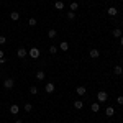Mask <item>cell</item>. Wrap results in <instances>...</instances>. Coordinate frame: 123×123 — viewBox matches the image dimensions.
Here are the masks:
<instances>
[{
    "instance_id": "cell-1",
    "label": "cell",
    "mask_w": 123,
    "mask_h": 123,
    "mask_svg": "<svg viewBox=\"0 0 123 123\" xmlns=\"http://www.w3.org/2000/svg\"><path fill=\"white\" fill-rule=\"evenodd\" d=\"M28 54L33 57V59H38V57H39V49H38V48H31Z\"/></svg>"
},
{
    "instance_id": "cell-2",
    "label": "cell",
    "mask_w": 123,
    "mask_h": 123,
    "mask_svg": "<svg viewBox=\"0 0 123 123\" xmlns=\"http://www.w3.org/2000/svg\"><path fill=\"white\" fill-rule=\"evenodd\" d=\"M107 98H108V95H107V92H104V90H100V92L97 94V100H98V102H105Z\"/></svg>"
},
{
    "instance_id": "cell-3",
    "label": "cell",
    "mask_w": 123,
    "mask_h": 123,
    "mask_svg": "<svg viewBox=\"0 0 123 123\" xmlns=\"http://www.w3.org/2000/svg\"><path fill=\"white\" fill-rule=\"evenodd\" d=\"M13 84H15V82H13V79H10V77H8V79H5V82H3V87L10 90V89H13Z\"/></svg>"
},
{
    "instance_id": "cell-4",
    "label": "cell",
    "mask_w": 123,
    "mask_h": 123,
    "mask_svg": "<svg viewBox=\"0 0 123 123\" xmlns=\"http://www.w3.org/2000/svg\"><path fill=\"white\" fill-rule=\"evenodd\" d=\"M89 56L92 57V59H97V57L100 56V51H98V49H90V51H89Z\"/></svg>"
},
{
    "instance_id": "cell-5",
    "label": "cell",
    "mask_w": 123,
    "mask_h": 123,
    "mask_svg": "<svg viewBox=\"0 0 123 123\" xmlns=\"http://www.w3.org/2000/svg\"><path fill=\"white\" fill-rule=\"evenodd\" d=\"M44 90H46L48 94H53V92H54V84H53V82H48L46 87H44Z\"/></svg>"
},
{
    "instance_id": "cell-6",
    "label": "cell",
    "mask_w": 123,
    "mask_h": 123,
    "mask_svg": "<svg viewBox=\"0 0 123 123\" xmlns=\"http://www.w3.org/2000/svg\"><path fill=\"white\" fill-rule=\"evenodd\" d=\"M107 12H108V15H110V17H117V15H118V8H117V7H110Z\"/></svg>"
},
{
    "instance_id": "cell-7",
    "label": "cell",
    "mask_w": 123,
    "mask_h": 123,
    "mask_svg": "<svg viewBox=\"0 0 123 123\" xmlns=\"http://www.w3.org/2000/svg\"><path fill=\"white\" fill-rule=\"evenodd\" d=\"M17 54H18V57H26V49L25 48H18Z\"/></svg>"
},
{
    "instance_id": "cell-8",
    "label": "cell",
    "mask_w": 123,
    "mask_h": 123,
    "mask_svg": "<svg viewBox=\"0 0 123 123\" xmlns=\"http://www.w3.org/2000/svg\"><path fill=\"white\" fill-rule=\"evenodd\" d=\"M18 112H20V107H18V105H15V104H13V105H12V107H10V113L17 115V113H18Z\"/></svg>"
},
{
    "instance_id": "cell-9",
    "label": "cell",
    "mask_w": 123,
    "mask_h": 123,
    "mask_svg": "<svg viewBox=\"0 0 123 123\" xmlns=\"http://www.w3.org/2000/svg\"><path fill=\"white\" fill-rule=\"evenodd\" d=\"M10 18L13 20V21H18L20 20V13L18 12H12V13H10Z\"/></svg>"
},
{
    "instance_id": "cell-10",
    "label": "cell",
    "mask_w": 123,
    "mask_h": 123,
    "mask_svg": "<svg viewBox=\"0 0 123 123\" xmlns=\"http://www.w3.org/2000/svg\"><path fill=\"white\" fill-rule=\"evenodd\" d=\"M44 77H46V74H44L43 71H38V72H36V79H38V80H44Z\"/></svg>"
},
{
    "instance_id": "cell-11",
    "label": "cell",
    "mask_w": 123,
    "mask_h": 123,
    "mask_svg": "<svg viewBox=\"0 0 123 123\" xmlns=\"http://www.w3.org/2000/svg\"><path fill=\"white\" fill-rule=\"evenodd\" d=\"M76 92H77V95H85L87 89H85V87H77V89H76Z\"/></svg>"
},
{
    "instance_id": "cell-12",
    "label": "cell",
    "mask_w": 123,
    "mask_h": 123,
    "mask_svg": "<svg viewBox=\"0 0 123 123\" xmlns=\"http://www.w3.org/2000/svg\"><path fill=\"white\" fill-rule=\"evenodd\" d=\"M98 110H100V104H98V102H94V104H92V112L97 113Z\"/></svg>"
},
{
    "instance_id": "cell-13",
    "label": "cell",
    "mask_w": 123,
    "mask_h": 123,
    "mask_svg": "<svg viewBox=\"0 0 123 123\" xmlns=\"http://www.w3.org/2000/svg\"><path fill=\"white\" fill-rule=\"evenodd\" d=\"M113 113H115L113 107H108V108L105 110V115H107V117H113Z\"/></svg>"
},
{
    "instance_id": "cell-14",
    "label": "cell",
    "mask_w": 123,
    "mask_h": 123,
    "mask_svg": "<svg viewBox=\"0 0 123 123\" xmlns=\"http://www.w3.org/2000/svg\"><path fill=\"white\" fill-rule=\"evenodd\" d=\"M54 8H56V10H62V8H64V3H62L61 0H57L56 3H54Z\"/></svg>"
},
{
    "instance_id": "cell-15",
    "label": "cell",
    "mask_w": 123,
    "mask_h": 123,
    "mask_svg": "<svg viewBox=\"0 0 123 123\" xmlns=\"http://www.w3.org/2000/svg\"><path fill=\"white\" fill-rule=\"evenodd\" d=\"M56 30H49V31H48V38H51V39H54L56 38Z\"/></svg>"
},
{
    "instance_id": "cell-16",
    "label": "cell",
    "mask_w": 123,
    "mask_h": 123,
    "mask_svg": "<svg viewBox=\"0 0 123 123\" xmlns=\"http://www.w3.org/2000/svg\"><path fill=\"white\" fill-rule=\"evenodd\" d=\"M113 36H115V38H122V30H120V28H115L113 30Z\"/></svg>"
},
{
    "instance_id": "cell-17",
    "label": "cell",
    "mask_w": 123,
    "mask_h": 123,
    "mask_svg": "<svg viewBox=\"0 0 123 123\" xmlns=\"http://www.w3.org/2000/svg\"><path fill=\"white\" fill-rule=\"evenodd\" d=\"M113 72H115V74H117V76H120V74H122V72H123V67H122V66H115Z\"/></svg>"
},
{
    "instance_id": "cell-18",
    "label": "cell",
    "mask_w": 123,
    "mask_h": 123,
    "mask_svg": "<svg viewBox=\"0 0 123 123\" xmlns=\"http://www.w3.org/2000/svg\"><path fill=\"white\" fill-rule=\"evenodd\" d=\"M59 49H62V51H67V49H69V44H67L66 41H62V43L59 44Z\"/></svg>"
},
{
    "instance_id": "cell-19",
    "label": "cell",
    "mask_w": 123,
    "mask_h": 123,
    "mask_svg": "<svg viewBox=\"0 0 123 123\" xmlns=\"http://www.w3.org/2000/svg\"><path fill=\"white\" fill-rule=\"evenodd\" d=\"M74 107H76L77 110H80V108L84 107V102H80V100H76V102H74Z\"/></svg>"
},
{
    "instance_id": "cell-20",
    "label": "cell",
    "mask_w": 123,
    "mask_h": 123,
    "mask_svg": "<svg viewBox=\"0 0 123 123\" xmlns=\"http://www.w3.org/2000/svg\"><path fill=\"white\" fill-rule=\"evenodd\" d=\"M79 8V3H77V2H72V3H71V12H74V10H77Z\"/></svg>"
},
{
    "instance_id": "cell-21",
    "label": "cell",
    "mask_w": 123,
    "mask_h": 123,
    "mask_svg": "<svg viewBox=\"0 0 123 123\" xmlns=\"http://www.w3.org/2000/svg\"><path fill=\"white\" fill-rule=\"evenodd\" d=\"M28 25H30V26H36V18H30L28 20Z\"/></svg>"
},
{
    "instance_id": "cell-22",
    "label": "cell",
    "mask_w": 123,
    "mask_h": 123,
    "mask_svg": "<svg viewBox=\"0 0 123 123\" xmlns=\"http://www.w3.org/2000/svg\"><path fill=\"white\" fill-rule=\"evenodd\" d=\"M33 110V105L31 104H25V112H31Z\"/></svg>"
},
{
    "instance_id": "cell-23",
    "label": "cell",
    "mask_w": 123,
    "mask_h": 123,
    "mask_svg": "<svg viewBox=\"0 0 123 123\" xmlns=\"http://www.w3.org/2000/svg\"><path fill=\"white\" fill-rule=\"evenodd\" d=\"M30 92H31L33 95H36V94H38V87H35V85H33V87H30Z\"/></svg>"
},
{
    "instance_id": "cell-24",
    "label": "cell",
    "mask_w": 123,
    "mask_h": 123,
    "mask_svg": "<svg viewBox=\"0 0 123 123\" xmlns=\"http://www.w3.org/2000/svg\"><path fill=\"white\" fill-rule=\"evenodd\" d=\"M67 18L74 20V18H76V12H69V13H67Z\"/></svg>"
},
{
    "instance_id": "cell-25",
    "label": "cell",
    "mask_w": 123,
    "mask_h": 123,
    "mask_svg": "<svg viewBox=\"0 0 123 123\" xmlns=\"http://www.w3.org/2000/svg\"><path fill=\"white\" fill-rule=\"evenodd\" d=\"M49 53H51V54H56V53H57V48L56 46H49Z\"/></svg>"
},
{
    "instance_id": "cell-26",
    "label": "cell",
    "mask_w": 123,
    "mask_h": 123,
    "mask_svg": "<svg viewBox=\"0 0 123 123\" xmlns=\"http://www.w3.org/2000/svg\"><path fill=\"white\" fill-rule=\"evenodd\" d=\"M117 102H118V105H123V95H120V97L117 98Z\"/></svg>"
},
{
    "instance_id": "cell-27",
    "label": "cell",
    "mask_w": 123,
    "mask_h": 123,
    "mask_svg": "<svg viewBox=\"0 0 123 123\" xmlns=\"http://www.w3.org/2000/svg\"><path fill=\"white\" fill-rule=\"evenodd\" d=\"M7 43V38L5 36H0V44H5Z\"/></svg>"
},
{
    "instance_id": "cell-28",
    "label": "cell",
    "mask_w": 123,
    "mask_h": 123,
    "mask_svg": "<svg viewBox=\"0 0 123 123\" xmlns=\"http://www.w3.org/2000/svg\"><path fill=\"white\" fill-rule=\"evenodd\" d=\"M5 62H7V61H5V57H2V59H0V64H5Z\"/></svg>"
},
{
    "instance_id": "cell-29",
    "label": "cell",
    "mask_w": 123,
    "mask_h": 123,
    "mask_svg": "<svg viewBox=\"0 0 123 123\" xmlns=\"http://www.w3.org/2000/svg\"><path fill=\"white\" fill-rule=\"evenodd\" d=\"M2 57H3V51L0 49V59H2Z\"/></svg>"
},
{
    "instance_id": "cell-30",
    "label": "cell",
    "mask_w": 123,
    "mask_h": 123,
    "mask_svg": "<svg viewBox=\"0 0 123 123\" xmlns=\"http://www.w3.org/2000/svg\"><path fill=\"white\" fill-rule=\"evenodd\" d=\"M120 43H122V46H123V36H122V38H120Z\"/></svg>"
},
{
    "instance_id": "cell-31",
    "label": "cell",
    "mask_w": 123,
    "mask_h": 123,
    "mask_svg": "<svg viewBox=\"0 0 123 123\" xmlns=\"http://www.w3.org/2000/svg\"><path fill=\"white\" fill-rule=\"evenodd\" d=\"M15 123H23V122H21V120H17V122H15Z\"/></svg>"
},
{
    "instance_id": "cell-32",
    "label": "cell",
    "mask_w": 123,
    "mask_h": 123,
    "mask_svg": "<svg viewBox=\"0 0 123 123\" xmlns=\"http://www.w3.org/2000/svg\"><path fill=\"white\" fill-rule=\"evenodd\" d=\"M0 2H2V0H0Z\"/></svg>"
},
{
    "instance_id": "cell-33",
    "label": "cell",
    "mask_w": 123,
    "mask_h": 123,
    "mask_svg": "<svg viewBox=\"0 0 123 123\" xmlns=\"http://www.w3.org/2000/svg\"><path fill=\"white\" fill-rule=\"evenodd\" d=\"M122 67H123V66H122Z\"/></svg>"
}]
</instances>
